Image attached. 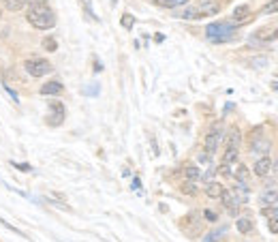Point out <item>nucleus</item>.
I'll use <instances>...</instances> for the list:
<instances>
[{"label":"nucleus","instance_id":"nucleus-20","mask_svg":"<svg viewBox=\"0 0 278 242\" xmlns=\"http://www.w3.org/2000/svg\"><path fill=\"white\" fill-rule=\"evenodd\" d=\"M176 18H180V20H197V18H201V15H199V11H197V7H195V9H182V11H178Z\"/></svg>","mask_w":278,"mask_h":242},{"label":"nucleus","instance_id":"nucleus-38","mask_svg":"<svg viewBox=\"0 0 278 242\" xmlns=\"http://www.w3.org/2000/svg\"><path fill=\"white\" fill-rule=\"evenodd\" d=\"M173 3H176V7H180V5H186L188 0H173Z\"/></svg>","mask_w":278,"mask_h":242},{"label":"nucleus","instance_id":"nucleus-29","mask_svg":"<svg viewBox=\"0 0 278 242\" xmlns=\"http://www.w3.org/2000/svg\"><path fill=\"white\" fill-rule=\"evenodd\" d=\"M150 3H154L156 7H163V9H176L173 0H150Z\"/></svg>","mask_w":278,"mask_h":242},{"label":"nucleus","instance_id":"nucleus-1","mask_svg":"<svg viewBox=\"0 0 278 242\" xmlns=\"http://www.w3.org/2000/svg\"><path fill=\"white\" fill-rule=\"evenodd\" d=\"M26 20L30 22V26L37 30H50L56 26V13L47 5L43 7H28Z\"/></svg>","mask_w":278,"mask_h":242},{"label":"nucleus","instance_id":"nucleus-34","mask_svg":"<svg viewBox=\"0 0 278 242\" xmlns=\"http://www.w3.org/2000/svg\"><path fill=\"white\" fill-rule=\"evenodd\" d=\"M267 227L272 233H278V221H267Z\"/></svg>","mask_w":278,"mask_h":242},{"label":"nucleus","instance_id":"nucleus-2","mask_svg":"<svg viewBox=\"0 0 278 242\" xmlns=\"http://www.w3.org/2000/svg\"><path fill=\"white\" fill-rule=\"evenodd\" d=\"M235 32L233 24H227V22H214L205 28V37L210 39L212 43H225L231 39V35Z\"/></svg>","mask_w":278,"mask_h":242},{"label":"nucleus","instance_id":"nucleus-40","mask_svg":"<svg viewBox=\"0 0 278 242\" xmlns=\"http://www.w3.org/2000/svg\"><path fill=\"white\" fill-rule=\"evenodd\" d=\"M0 18H3V9H0Z\"/></svg>","mask_w":278,"mask_h":242},{"label":"nucleus","instance_id":"nucleus-22","mask_svg":"<svg viewBox=\"0 0 278 242\" xmlns=\"http://www.w3.org/2000/svg\"><path fill=\"white\" fill-rule=\"evenodd\" d=\"M41 45H43V50H47V52H56V50H58V41H56L54 37H45L43 41H41Z\"/></svg>","mask_w":278,"mask_h":242},{"label":"nucleus","instance_id":"nucleus-41","mask_svg":"<svg viewBox=\"0 0 278 242\" xmlns=\"http://www.w3.org/2000/svg\"><path fill=\"white\" fill-rule=\"evenodd\" d=\"M111 3H116V0H111Z\"/></svg>","mask_w":278,"mask_h":242},{"label":"nucleus","instance_id":"nucleus-4","mask_svg":"<svg viewBox=\"0 0 278 242\" xmlns=\"http://www.w3.org/2000/svg\"><path fill=\"white\" fill-rule=\"evenodd\" d=\"M220 140H222V125L216 123V125H212L208 135H205V152H208V155H214L220 146Z\"/></svg>","mask_w":278,"mask_h":242},{"label":"nucleus","instance_id":"nucleus-5","mask_svg":"<svg viewBox=\"0 0 278 242\" xmlns=\"http://www.w3.org/2000/svg\"><path fill=\"white\" fill-rule=\"evenodd\" d=\"M47 123L52 127H58L65 123V105L60 101H50V114H47Z\"/></svg>","mask_w":278,"mask_h":242},{"label":"nucleus","instance_id":"nucleus-11","mask_svg":"<svg viewBox=\"0 0 278 242\" xmlns=\"http://www.w3.org/2000/svg\"><path fill=\"white\" fill-rule=\"evenodd\" d=\"M62 90H65V86H62V84L58 82V79H52V82L43 84V86H41V90H39V92H41L43 96H54V94H60Z\"/></svg>","mask_w":278,"mask_h":242},{"label":"nucleus","instance_id":"nucleus-19","mask_svg":"<svg viewBox=\"0 0 278 242\" xmlns=\"http://www.w3.org/2000/svg\"><path fill=\"white\" fill-rule=\"evenodd\" d=\"M184 176H186V180H199L201 178V172H199V167L197 165H186L184 167Z\"/></svg>","mask_w":278,"mask_h":242},{"label":"nucleus","instance_id":"nucleus-35","mask_svg":"<svg viewBox=\"0 0 278 242\" xmlns=\"http://www.w3.org/2000/svg\"><path fill=\"white\" fill-rule=\"evenodd\" d=\"M5 90H7V92H9V96H11V99H13V103H20V99H18V94H15V92L11 90V88H9V86H5Z\"/></svg>","mask_w":278,"mask_h":242},{"label":"nucleus","instance_id":"nucleus-39","mask_svg":"<svg viewBox=\"0 0 278 242\" xmlns=\"http://www.w3.org/2000/svg\"><path fill=\"white\" fill-rule=\"evenodd\" d=\"M274 37H276V39H278V28H276V30H274Z\"/></svg>","mask_w":278,"mask_h":242},{"label":"nucleus","instance_id":"nucleus-9","mask_svg":"<svg viewBox=\"0 0 278 242\" xmlns=\"http://www.w3.org/2000/svg\"><path fill=\"white\" fill-rule=\"evenodd\" d=\"M252 172H255V176H259V178H265V176L272 172V161H269V157H261L255 161V167H252Z\"/></svg>","mask_w":278,"mask_h":242},{"label":"nucleus","instance_id":"nucleus-3","mask_svg":"<svg viewBox=\"0 0 278 242\" xmlns=\"http://www.w3.org/2000/svg\"><path fill=\"white\" fill-rule=\"evenodd\" d=\"M24 69H26L28 75L33 77H43V75H50L54 67L50 60H43V58H33V60H26V64H24Z\"/></svg>","mask_w":278,"mask_h":242},{"label":"nucleus","instance_id":"nucleus-15","mask_svg":"<svg viewBox=\"0 0 278 242\" xmlns=\"http://www.w3.org/2000/svg\"><path fill=\"white\" fill-rule=\"evenodd\" d=\"M3 7L7 11H11V13H18V11H22L24 7H26V0H3Z\"/></svg>","mask_w":278,"mask_h":242},{"label":"nucleus","instance_id":"nucleus-14","mask_svg":"<svg viewBox=\"0 0 278 242\" xmlns=\"http://www.w3.org/2000/svg\"><path fill=\"white\" fill-rule=\"evenodd\" d=\"M222 189H225V187H222L220 182H214V180H210V182L203 187L205 195H208L210 199H218V197H220V193H222Z\"/></svg>","mask_w":278,"mask_h":242},{"label":"nucleus","instance_id":"nucleus-6","mask_svg":"<svg viewBox=\"0 0 278 242\" xmlns=\"http://www.w3.org/2000/svg\"><path fill=\"white\" fill-rule=\"evenodd\" d=\"M250 150L252 155H267L269 150H272V142L267 140L263 135H252V144H250Z\"/></svg>","mask_w":278,"mask_h":242},{"label":"nucleus","instance_id":"nucleus-8","mask_svg":"<svg viewBox=\"0 0 278 242\" xmlns=\"http://www.w3.org/2000/svg\"><path fill=\"white\" fill-rule=\"evenodd\" d=\"M220 201H222V206L229 210V214H237V208H240V204L235 201V197H233V193L231 191H227V189H222V193H220V197H218Z\"/></svg>","mask_w":278,"mask_h":242},{"label":"nucleus","instance_id":"nucleus-28","mask_svg":"<svg viewBox=\"0 0 278 242\" xmlns=\"http://www.w3.org/2000/svg\"><path fill=\"white\" fill-rule=\"evenodd\" d=\"M182 193H186V195H197V187H195V182L193 180H188L182 184Z\"/></svg>","mask_w":278,"mask_h":242},{"label":"nucleus","instance_id":"nucleus-13","mask_svg":"<svg viewBox=\"0 0 278 242\" xmlns=\"http://www.w3.org/2000/svg\"><path fill=\"white\" fill-rule=\"evenodd\" d=\"M259 204L263 206V208L278 204V193H276V191H272V189H265L263 193H261V197H259Z\"/></svg>","mask_w":278,"mask_h":242},{"label":"nucleus","instance_id":"nucleus-33","mask_svg":"<svg viewBox=\"0 0 278 242\" xmlns=\"http://www.w3.org/2000/svg\"><path fill=\"white\" fill-rule=\"evenodd\" d=\"M26 5L28 7H43V5H47V0H26Z\"/></svg>","mask_w":278,"mask_h":242},{"label":"nucleus","instance_id":"nucleus-36","mask_svg":"<svg viewBox=\"0 0 278 242\" xmlns=\"http://www.w3.org/2000/svg\"><path fill=\"white\" fill-rule=\"evenodd\" d=\"M15 167H20V172H30V165L26 163V165H24V163H13Z\"/></svg>","mask_w":278,"mask_h":242},{"label":"nucleus","instance_id":"nucleus-18","mask_svg":"<svg viewBox=\"0 0 278 242\" xmlns=\"http://www.w3.org/2000/svg\"><path fill=\"white\" fill-rule=\"evenodd\" d=\"M235 227H237V231H240V233H250L252 221L248 219V216H240V219L235 221Z\"/></svg>","mask_w":278,"mask_h":242},{"label":"nucleus","instance_id":"nucleus-26","mask_svg":"<svg viewBox=\"0 0 278 242\" xmlns=\"http://www.w3.org/2000/svg\"><path fill=\"white\" fill-rule=\"evenodd\" d=\"M222 233H225V227H220V229H216V231H210L208 236L203 238V242H218Z\"/></svg>","mask_w":278,"mask_h":242},{"label":"nucleus","instance_id":"nucleus-32","mask_svg":"<svg viewBox=\"0 0 278 242\" xmlns=\"http://www.w3.org/2000/svg\"><path fill=\"white\" fill-rule=\"evenodd\" d=\"M203 216L208 221H212V223H216L218 221V216H216V212H212V210H203Z\"/></svg>","mask_w":278,"mask_h":242},{"label":"nucleus","instance_id":"nucleus-37","mask_svg":"<svg viewBox=\"0 0 278 242\" xmlns=\"http://www.w3.org/2000/svg\"><path fill=\"white\" fill-rule=\"evenodd\" d=\"M272 172H274V176L278 178V161H276V163H272Z\"/></svg>","mask_w":278,"mask_h":242},{"label":"nucleus","instance_id":"nucleus-12","mask_svg":"<svg viewBox=\"0 0 278 242\" xmlns=\"http://www.w3.org/2000/svg\"><path fill=\"white\" fill-rule=\"evenodd\" d=\"M240 142H242V133L237 127H231L227 133V148H240Z\"/></svg>","mask_w":278,"mask_h":242},{"label":"nucleus","instance_id":"nucleus-25","mask_svg":"<svg viewBox=\"0 0 278 242\" xmlns=\"http://www.w3.org/2000/svg\"><path fill=\"white\" fill-rule=\"evenodd\" d=\"M267 64H269V60L265 58V56H257V58L250 60V67H252V69H265Z\"/></svg>","mask_w":278,"mask_h":242},{"label":"nucleus","instance_id":"nucleus-17","mask_svg":"<svg viewBox=\"0 0 278 242\" xmlns=\"http://www.w3.org/2000/svg\"><path fill=\"white\" fill-rule=\"evenodd\" d=\"M233 178H235L237 182H246V184H248V178H250L248 167H246V165H237L235 172H233Z\"/></svg>","mask_w":278,"mask_h":242},{"label":"nucleus","instance_id":"nucleus-16","mask_svg":"<svg viewBox=\"0 0 278 242\" xmlns=\"http://www.w3.org/2000/svg\"><path fill=\"white\" fill-rule=\"evenodd\" d=\"M248 15H250V7L248 5H237L233 9V20L235 22H244Z\"/></svg>","mask_w":278,"mask_h":242},{"label":"nucleus","instance_id":"nucleus-21","mask_svg":"<svg viewBox=\"0 0 278 242\" xmlns=\"http://www.w3.org/2000/svg\"><path fill=\"white\" fill-rule=\"evenodd\" d=\"M237 152H240V148H227L225 150V155H222V163H235L237 161Z\"/></svg>","mask_w":278,"mask_h":242},{"label":"nucleus","instance_id":"nucleus-27","mask_svg":"<svg viewBox=\"0 0 278 242\" xmlns=\"http://www.w3.org/2000/svg\"><path fill=\"white\" fill-rule=\"evenodd\" d=\"M120 24H122V28L131 30V28L135 26V18H133L131 13H124V15H122V22H120Z\"/></svg>","mask_w":278,"mask_h":242},{"label":"nucleus","instance_id":"nucleus-31","mask_svg":"<svg viewBox=\"0 0 278 242\" xmlns=\"http://www.w3.org/2000/svg\"><path fill=\"white\" fill-rule=\"evenodd\" d=\"M216 172H220L222 176H231L233 172H231V165H229V163H220V167L216 169Z\"/></svg>","mask_w":278,"mask_h":242},{"label":"nucleus","instance_id":"nucleus-10","mask_svg":"<svg viewBox=\"0 0 278 242\" xmlns=\"http://www.w3.org/2000/svg\"><path fill=\"white\" fill-rule=\"evenodd\" d=\"M231 193H233V197H235V201L240 206L246 204L248 197H250V191H248V184H246V182H235V187L231 189Z\"/></svg>","mask_w":278,"mask_h":242},{"label":"nucleus","instance_id":"nucleus-23","mask_svg":"<svg viewBox=\"0 0 278 242\" xmlns=\"http://www.w3.org/2000/svg\"><path fill=\"white\" fill-rule=\"evenodd\" d=\"M261 212H263V216H265L267 221H278V208L276 206H267Z\"/></svg>","mask_w":278,"mask_h":242},{"label":"nucleus","instance_id":"nucleus-30","mask_svg":"<svg viewBox=\"0 0 278 242\" xmlns=\"http://www.w3.org/2000/svg\"><path fill=\"white\" fill-rule=\"evenodd\" d=\"M79 3L84 5V9H86V13H88V18H90V20L99 22V18H97V15H94V11H92V5H90V0H79Z\"/></svg>","mask_w":278,"mask_h":242},{"label":"nucleus","instance_id":"nucleus-24","mask_svg":"<svg viewBox=\"0 0 278 242\" xmlns=\"http://www.w3.org/2000/svg\"><path fill=\"white\" fill-rule=\"evenodd\" d=\"M278 13V0H269V3L261 9V15H274Z\"/></svg>","mask_w":278,"mask_h":242},{"label":"nucleus","instance_id":"nucleus-7","mask_svg":"<svg viewBox=\"0 0 278 242\" xmlns=\"http://www.w3.org/2000/svg\"><path fill=\"white\" fill-rule=\"evenodd\" d=\"M197 11H199V15H218L220 3L218 0H199L197 3Z\"/></svg>","mask_w":278,"mask_h":242}]
</instances>
